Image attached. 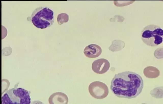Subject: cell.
I'll return each instance as SVG.
<instances>
[{"label":"cell","instance_id":"6da1fadb","mask_svg":"<svg viewBox=\"0 0 163 104\" xmlns=\"http://www.w3.org/2000/svg\"><path fill=\"white\" fill-rule=\"evenodd\" d=\"M143 87V81L140 75L126 71L115 74L111 81L110 89L118 97L131 99L140 94Z\"/></svg>","mask_w":163,"mask_h":104},{"label":"cell","instance_id":"3957f363","mask_svg":"<svg viewBox=\"0 0 163 104\" xmlns=\"http://www.w3.org/2000/svg\"><path fill=\"white\" fill-rule=\"evenodd\" d=\"M141 37L142 41L146 45L151 47L156 46L162 42L163 31L158 25H149L142 30Z\"/></svg>","mask_w":163,"mask_h":104},{"label":"cell","instance_id":"9c48e42d","mask_svg":"<svg viewBox=\"0 0 163 104\" xmlns=\"http://www.w3.org/2000/svg\"><path fill=\"white\" fill-rule=\"evenodd\" d=\"M69 19V15L65 13H62L59 14L57 18V22L60 25L63 24L64 23L67 22Z\"/></svg>","mask_w":163,"mask_h":104},{"label":"cell","instance_id":"5b68a950","mask_svg":"<svg viewBox=\"0 0 163 104\" xmlns=\"http://www.w3.org/2000/svg\"><path fill=\"white\" fill-rule=\"evenodd\" d=\"M89 93L94 98L102 99L106 97L108 94V89L104 83L100 81L91 83L88 87Z\"/></svg>","mask_w":163,"mask_h":104},{"label":"cell","instance_id":"52a82bcc","mask_svg":"<svg viewBox=\"0 0 163 104\" xmlns=\"http://www.w3.org/2000/svg\"><path fill=\"white\" fill-rule=\"evenodd\" d=\"M102 50L98 45L92 44L86 46L84 50L85 56L89 58H93L99 56L101 54Z\"/></svg>","mask_w":163,"mask_h":104},{"label":"cell","instance_id":"7a4b0ae2","mask_svg":"<svg viewBox=\"0 0 163 104\" xmlns=\"http://www.w3.org/2000/svg\"><path fill=\"white\" fill-rule=\"evenodd\" d=\"M27 20L36 27L41 29L51 26L54 22V12L49 8L40 6L35 8Z\"/></svg>","mask_w":163,"mask_h":104},{"label":"cell","instance_id":"ba28073f","mask_svg":"<svg viewBox=\"0 0 163 104\" xmlns=\"http://www.w3.org/2000/svg\"><path fill=\"white\" fill-rule=\"evenodd\" d=\"M68 100V98L65 94L57 92L53 94L50 96L48 101L50 104H66Z\"/></svg>","mask_w":163,"mask_h":104},{"label":"cell","instance_id":"277c9868","mask_svg":"<svg viewBox=\"0 0 163 104\" xmlns=\"http://www.w3.org/2000/svg\"><path fill=\"white\" fill-rule=\"evenodd\" d=\"M2 104H29L31 98L28 91L21 88L7 91L2 97Z\"/></svg>","mask_w":163,"mask_h":104},{"label":"cell","instance_id":"8992f818","mask_svg":"<svg viewBox=\"0 0 163 104\" xmlns=\"http://www.w3.org/2000/svg\"><path fill=\"white\" fill-rule=\"evenodd\" d=\"M110 67L108 61L104 58H101L95 60L92 63V69L96 73L102 74L107 72Z\"/></svg>","mask_w":163,"mask_h":104}]
</instances>
